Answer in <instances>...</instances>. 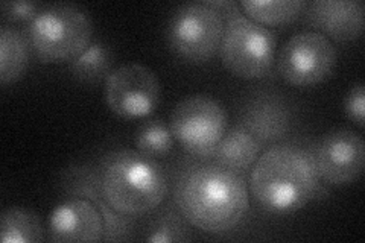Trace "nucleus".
Segmentation results:
<instances>
[{"mask_svg":"<svg viewBox=\"0 0 365 243\" xmlns=\"http://www.w3.org/2000/svg\"><path fill=\"white\" fill-rule=\"evenodd\" d=\"M174 202L190 227L204 233L222 234L244 221L250 208V195L242 173L216 161H201L180 172Z\"/></svg>","mask_w":365,"mask_h":243,"instance_id":"nucleus-1","label":"nucleus"},{"mask_svg":"<svg viewBox=\"0 0 365 243\" xmlns=\"http://www.w3.org/2000/svg\"><path fill=\"white\" fill-rule=\"evenodd\" d=\"M250 190L262 210L289 214L326 195L314 154L295 143H276L260 154L250 175Z\"/></svg>","mask_w":365,"mask_h":243,"instance_id":"nucleus-2","label":"nucleus"},{"mask_svg":"<svg viewBox=\"0 0 365 243\" xmlns=\"http://www.w3.org/2000/svg\"><path fill=\"white\" fill-rule=\"evenodd\" d=\"M96 170L102 198L120 214H148L168 198L169 178L165 167L137 149L111 150Z\"/></svg>","mask_w":365,"mask_h":243,"instance_id":"nucleus-3","label":"nucleus"},{"mask_svg":"<svg viewBox=\"0 0 365 243\" xmlns=\"http://www.w3.org/2000/svg\"><path fill=\"white\" fill-rule=\"evenodd\" d=\"M93 23L75 4L43 6L28 25L32 55L41 63H71L91 44Z\"/></svg>","mask_w":365,"mask_h":243,"instance_id":"nucleus-4","label":"nucleus"},{"mask_svg":"<svg viewBox=\"0 0 365 243\" xmlns=\"http://www.w3.org/2000/svg\"><path fill=\"white\" fill-rule=\"evenodd\" d=\"M225 26L220 46L224 67L244 79H260L271 75L276 64L277 37L269 28L248 19L239 4L224 14Z\"/></svg>","mask_w":365,"mask_h":243,"instance_id":"nucleus-5","label":"nucleus"},{"mask_svg":"<svg viewBox=\"0 0 365 243\" xmlns=\"http://www.w3.org/2000/svg\"><path fill=\"white\" fill-rule=\"evenodd\" d=\"M225 26L221 11L209 2L180 5L166 25V41L182 61L202 64L220 52Z\"/></svg>","mask_w":365,"mask_h":243,"instance_id":"nucleus-6","label":"nucleus"},{"mask_svg":"<svg viewBox=\"0 0 365 243\" xmlns=\"http://www.w3.org/2000/svg\"><path fill=\"white\" fill-rule=\"evenodd\" d=\"M228 115L220 100L209 95L181 99L170 115V131L187 154L210 158L227 131Z\"/></svg>","mask_w":365,"mask_h":243,"instance_id":"nucleus-7","label":"nucleus"},{"mask_svg":"<svg viewBox=\"0 0 365 243\" xmlns=\"http://www.w3.org/2000/svg\"><path fill=\"white\" fill-rule=\"evenodd\" d=\"M334 43L317 31H300L282 46L277 72L294 87H314L332 76L336 67Z\"/></svg>","mask_w":365,"mask_h":243,"instance_id":"nucleus-8","label":"nucleus"},{"mask_svg":"<svg viewBox=\"0 0 365 243\" xmlns=\"http://www.w3.org/2000/svg\"><path fill=\"white\" fill-rule=\"evenodd\" d=\"M162 87L157 75L140 63L113 68L104 86L107 107L122 119L148 118L157 108Z\"/></svg>","mask_w":365,"mask_h":243,"instance_id":"nucleus-9","label":"nucleus"},{"mask_svg":"<svg viewBox=\"0 0 365 243\" xmlns=\"http://www.w3.org/2000/svg\"><path fill=\"white\" fill-rule=\"evenodd\" d=\"M322 182L346 186L356 181L365 165L362 137L349 128L329 131L312 150Z\"/></svg>","mask_w":365,"mask_h":243,"instance_id":"nucleus-10","label":"nucleus"},{"mask_svg":"<svg viewBox=\"0 0 365 243\" xmlns=\"http://www.w3.org/2000/svg\"><path fill=\"white\" fill-rule=\"evenodd\" d=\"M294 123L291 102L277 91H256L241 110L239 125L253 134L262 145H276L287 137Z\"/></svg>","mask_w":365,"mask_h":243,"instance_id":"nucleus-11","label":"nucleus"},{"mask_svg":"<svg viewBox=\"0 0 365 243\" xmlns=\"http://www.w3.org/2000/svg\"><path fill=\"white\" fill-rule=\"evenodd\" d=\"M104 217L95 202L72 196L49 217V239L60 243L104 242Z\"/></svg>","mask_w":365,"mask_h":243,"instance_id":"nucleus-12","label":"nucleus"},{"mask_svg":"<svg viewBox=\"0 0 365 243\" xmlns=\"http://www.w3.org/2000/svg\"><path fill=\"white\" fill-rule=\"evenodd\" d=\"M303 11L307 25L330 41H353L364 32L365 8L359 0H314Z\"/></svg>","mask_w":365,"mask_h":243,"instance_id":"nucleus-13","label":"nucleus"},{"mask_svg":"<svg viewBox=\"0 0 365 243\" xmlns=\"http://www.w3.org/2000/svg\"><path fill=\"white\" fill-rule=\"evenodd\" d=\"M64 190L71 196L86 198L95 202L104 217V242H125L130 240L135 222L133 216L118 213L104 201L99 190L98 170L90 166H75L64 172Z\"/></svg>","mask_w":365,"mask_h":243,"instance_id":"nucleus-14","label":"nucleus"},{"mask_svg":"<svg viewBox=\"0 0 365 243\" xmlns=\"http://www.w3.org/2000/svg\"><path fill=\"white\" fill-rule=\"evenodd\" d=\"M262 149H264V145L242 125L237 123L225 131L215 149L213 158L218 165L242 173L256 163Z\"/></svg>","mask_w":365,"mask_h":243,"instance_id":"nucleus-15","label":"nucleus"},{"mask_svg":"<svg viewBox=\"0 0 365 243\" xmlns=\"http://www.w3.org/2000/svg\"><path fill=\"white\" fill-rule=\"evenodd\" d=\"M31 53L28 36L8 25L0 28V83L2 86L16 83L25 73Z\"/></svg>","mask_w":365,"mask_h":243,"instance_id":"nucleus-16","label":"nucleus"},{"mask_svg":"<svg viewBox=\"0 0 365 243\" xmlns=\"http://www.w3.org/2000/svg\"><path fill=\"white\" fill-rule=\"evenodd\" d=\"M114 55L108 44L91 41L88 48L68 63V72L78 83L95 86L108 78L113 71Z\"/></svg>","mask_w":365,"mask_h":243,"instance_id":"nucleus-17","label":"nucleus"},{"mask_svg":"<svg viewBox=\"0 0 365 243\" xmlns=\"http://www.w3.org/2000/svg\"><path fill=\"white\" fill-rule=\"evenodd\" d=\"M244 14L264 26H280L303 14L302 0H242L237 2Z\"/></svg>","mask_w":365,"mask_h":243,"instance_id":"nucleus-18","label":"nucleus"},{"mask_svg":"<svg viewBox=\"0 0 365 243\" xmlns=\"http://www.w3.org/2000/svg\"><path fill=\"white\" fill-rule=\"evenodd\" d=\"M0 240L4 243L43 242L44 229L40 217L26 208H6L0 217Z\"/></svg>","mask_w":365,"mask_h":243,"instance_id":"nucleus-19","label":"nucleus"},{"mask_svg":"<svg viewBox=\"0 0 365 243\" xmlns=\"http://www.w3.org/2000/svg\"><path fill=\"white\" fill-rule=\"evenodd\" d=\"M193 239L190 224L175 208H165L146 229L145 240L151 243L190 242Z\"/></svg>","mask_w":365,"mask_h":243,"instance_id":"nucleus-20","label":"nucleus"},{"mask_svg":"<svg viewBox=\"0 0 365 243\" xmlns=\"http://www.w3.org/2000/svg\"><path fill=\"white\" fill-rule=\"evenodd\" d=\"M174 134L170 126L162 119H150L140 125L137 130L134 145L139 152L158 158L169 154L174 148Z\"/></svg>","mask_w":365,"mask_h":243,"instance_id":"nucleus-21","label":"nucleus"},{"mask_svg":"<svg viewBox=\"0 0 365 243\" xmlns=\"http://www.w3.org/2000/svg\"><path fill=\"white\" fill-rule=\"evenodd\" d=\"M43 8L37 2H4L2 4V17L8 23L16 21H31Z\"/></svg>","mask_w":365,"mask_h":243,"instance_id":"nucleus-22","label":"nucleus"},{"mask_svg":"<svg viewBox=\"0 0 365 243\" xmlns=\"http://www.w3.org/2000/svg\"><path fill=\"white\" fill-rule=\"evenodd\" d=\"M346 114L349 115V119L355 122L358 126H364V120H365V90L364 86L355 84L346 98Z\"/></svg>","mask_w":365,"mask_h":243,"instance_id":"nucleus-23","label":"nucleus"}]
</instances>
